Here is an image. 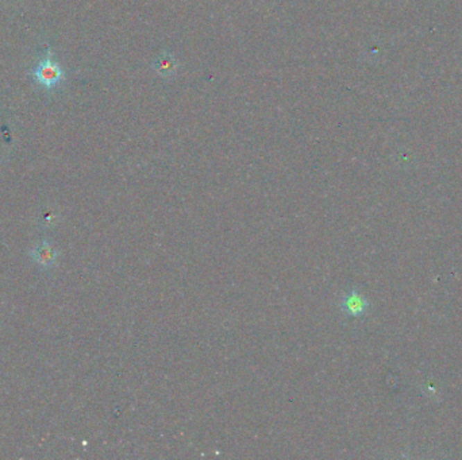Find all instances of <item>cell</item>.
<instances>
[{
	"label": "cell",
	"instance_id": "6da1fadb",
	"mask_svg": "<svg viewBox=\"0 0 462 460\" xmlns=\"http://www.w3.org/2000/svg\"><path fill=\"white\" fill-rule=\"evenodd\" d=\"M31 76L41 87L53 89L65 80V72L61 69L51 51L48 49L44 58H41V61L31 71Z\"/></svg>",
	"mask_w": 462,
	"mask_h": 460
},
{
	"label": "cell",
	"instance_id": "7a4b0ae2",
	"mask_svg": "<svg viewBox=\"0 0 462 460\" xmlns=\"http://www.w3.org/2000/svg\"><path fill=\"white\" fill-rule=\"evenodd\" d=\"M31 256L35 259V262L40 263L41 266H51L55 262L57 253L51 246L46 245V243H42L31 251Z\"/></svg>",
	"mask_w": 462,
	"mask_h": 460
},
{
	"label": "cell",
	"instance_id": "3957f363",
	"mask_svg": "<svg viewBox=\"0 0 462 460\" xmlns=\"http://www.w3.org/2000/svg\"><path fill=\"white\" fill-rule=\"evenodd\" d=\"M342 307H343V309H345L349 315L359 316L361 313H363V310H365V308H366V303H365L363 297H361L359 293L353 292V293H350V294L343 300Z\"/></svg>",
	"mask_w": 462,
	"mask_h": 460
}]
</instances>
